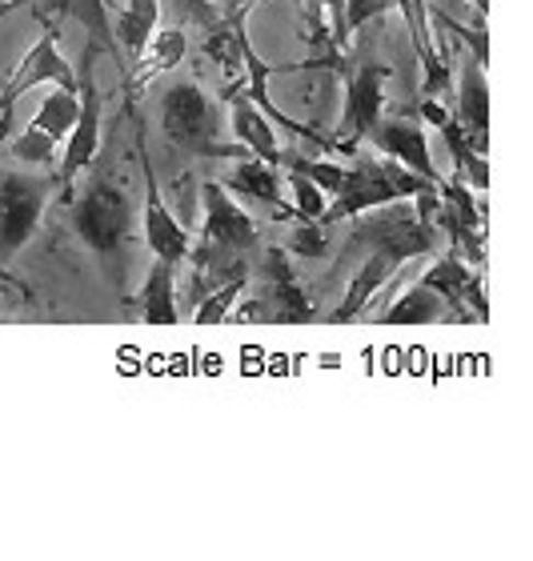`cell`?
Here are the masks:
<instances>
[{
  "label": "cell",
  "mask_w": 533,
  "mask_h": 561,
  "mask_svg": "<svg viewBox=\"0 0 533 561\" xmlns=\"http://www.w3.org/2000/svg\"><path fill=\"white\" fill-rule=\"evenodd\" d=\"M69 221H72V233L81 237V245L121 285L125 249L133 241V233H137V205H133L128 188L121 185V176H113L109 164H97L81 197H69Z\"/></svg>",
  "instance_id": "6da1fadb"
},
{
  "label": "cell",
  "mask_w": 533,
  "mask_h": 561,
  "mask_svg": "<svg viewBox=\"0 0 533 561\" xmlns=\"http://www.w3.org/2000/svg\"><path fill=\"white\" fill-rule=\"evenodd\" d=\"M57 173L53 164H16L0 169V273L21 257L41 229L48 201L57 197Z\"/></svg>",
  "instance_id": "7a4b0ae2"
},
{
  "label": "cell",
  "mask_w": 533,
  "mask_h": 561,
  "mask_svg": "<svg viewBox=\"0 0 533 561\" xmlns=\"http://www.w3.org/2000/svg\"><path fill=\"white\" fill-rule=\"evenodd\" d=\"M253 265H249V285H253V297L245 305H237L241 313H229L237 321H249V325H309L317 321V309L309 301V293L297 285L290 270V253L281 245H265L253 253Z\"/></svg>",
  "instance_id": "3957f363"
},
{
  "label": "cell",
  "mask_w": 533,
  "mask_h": 561,
  "mask_svg": "<svg viewBox=\"0 0 533 561\" xmlns=\"http://www.w3.org/2000/svg\"><path fill=\"white\" fill-rule=\"evenodd\" d=\"M161 129H165V137H169V145L189 152V157H213V161H241V157H253L241 140H237V145L220 140L217 105L205 96V89H201L197 81H181L165 89Z\"/></svg>",
  "instance_id": "277c9868"
},
{
  "label": "cell",
  "mask_w": 533,
  "mask_h": 561,
  "mask_svg": "<svg viewBox=\"0 0 533 561\" xmlns=\"http://www.w3.org/2000/svg\"><path fill=\"white\" fill-rule=\"evenodd\" d=\"M426 188H433V185H429L426 176L413 173V169H406V164L389 161V157H358V161L349 164L345 188L333 197V205H325L321 225L333 229V225L353 221V217L377 209V205L418 197Z\"/></svg>",
  "instance_id": "5b68a950"
},
{
  "label": "cell",
  "mask_w": 533,
  "mask_h": 561,
  "mask_svg": "<svg viewBox=\"0 0 533 561\" xmlns=\"http://www.w3.org/2000/svg\"><path fill=\"white\" fill-rule=\"evenodd\" d=\"M97 53L101 48L93 41H84V57L77 65V96H81V113H77V125L65 137V149L57 152V185L60 197H72V185L77 176L89 173V164L97 161V149H101V89H97Z\"/></svg>",
  "instance_id": "8992f818"
},
{
  "label": "cell",
  "mask_w": 533,
  "mask_h": 561,
  "mask_svg": "<svg viewBox=\"0 0 533 561\" xmlns=\"http://www.w3.org/2000/svg\"><path fill=\"white\" fill-rule=\"evenodd\" d=\"M385 81H389V69L377 60H365L349 72L345 113H341V129L333 137V152L358 157L361 140H370L373 125L385 117Z\"/></svg>",
  "instance_id": "52a82bcc"
},
{
  "label": "cell",
  "mask_w": 533,
  "mask_h": 561,
  "mask_svg": "<svg viewBox=\"0 0 533 561\" xmlns=\"http://www.w3.org/2000/svg\"><path fill=\"white\" fill-rule=\"evenodd\" d=\"M77 113H81L77 89H60L57 84V89L45 96V105H41V113L33 117V125L12 140L9 157L16 164H53L60 145H65V137H69L72 125H77Z\"/></svg>",
  "instance_id": "ba28073f"
},
{
  "label": "cell",
  "mask_w": 533,
  "mask_h": 561,
  "mask_svg": "<svg viewBox=\"0 0 533 561\" xmlns=\"http://www.w3.org/2000/svg\"><path fill=\"white\" fill-rule=\"evenodd\" d=\"M201 209H205V221H201L197 241L237 249V253H257L261 249V229H257L253 213L245 209L220 181H205L201 185Z\"/></svg>",
  "instance_id": "9c48e42d"
},
{
  "label": "cell",
  "mask_w": 533,
  "mask_h": 561,
  "mask_svg": "<svg viewBox=\"0 0 533 561\" xmlns=\"http://www.w3.org/2000/svg\"><path fill=\"white\" fill-rule=\"evenodd\" d=\"M33 84H60V89H77V69H72L65 53H60V28L53 21H45V36L29 48V57L16 65V72L9 77L4 93H0V117L12 113L16 96H24Z\"/></svg>",
  "instance_id": "30bf717a"
},
{
  "label": "cell",
  "mask_w": 533,
  "mask_h": 561,
  "mask_svg": "<svg viewBox=\"0 0 533 561\" xmlns=\"http://www.w3.org/2000/svg\"><path fill=\"white\" fill-rule=\"evenodd\" d=\"M137 157H140V181H145V209H140V217H145V245L152 249V257H165V261H173V265H181L185 253H189V245H193V237L181 229V221L169 213L161 188H157V176H152V161H149V149H145V129H140V121H137Z\"/></svg>",
  "instance_id": "8fae6325"
},
{
  "label": "cell",
  "mask_w": 533,
  "mask_h": 561,
  "mask_svg": "<svg viewBox=\"0 0 533 561\" xmlns=\"http://www.w3.org/2000/svg\"><path fill=\"white\" fill-rule=\"evenodd\" d=\"M220 185L229 188L233 197H241L245 205H261L273 213V221H297V213L285 197H281V173L277 164L261 161V157H241L229 173L220 176Z\"/></svg>",
  "instance_id": "7c38bea8"
},
{
  "label": "cell",
  "mask_w": 533,
  "mask_h": 561,
  "mask_svg": "<svg viewBox=\"0 0 533 561\" xmlns=\"http://www.w3.org/2000/svg\"><path fill=\"white\" fill-rule=\"evenodd\" d=\"M370 140L382 149V157H389V161L406 164V169H413L418 176H426L429 185H438V164H433V157H429V140L426 133H421V121L418 117H394V121H377L370 133Z\"/></svg>",
  "instance_id": "4fadbf2b"
},
{
  "label": "cell",
  "mask_w": 533,
  "mask_h": 561,
  "mask_svg": "<svg viewBox=\"0 0 533 561\" xmlns=\"http://www.w3.org/2000/svg\"><path fill=\"white\" fill-rule=\"evenodd\" d=\"M24 4H33V9L41 12V21H57V16L77 21L84 28V36H89L101 53H109V57L116 60V72L128 81V65H125V57H121V45H116V36H113V21H109L105 0H24Z\"/></svg>",
  "instance_id": "5bb4252c"
},
{
  "label": "cell",
  "mask_w": 533,
  "mask_h": 561,
  "mask_svg": "<svg viewBox=\"0 0 533 561\" xmlns=\"http://www.w3.org/2000/svg\"><path fill=\"white\" fill-rule=\"evenodd\" d=\"M128 317H137L145 325H177L181 309H177V265L173 261L157 257L152 261L149 277L140 285L137 297H125Z\"/></svg>",
  "instance_id": "9a60e30c"
},
{
  "label": "cell",
  "mask_w": 533,
  "mask_h": 561,
  "mask_svg": "<svg viewBox=\"0 0 533 561\" xmlns=\"http://www.w3.org/2000/svg\"><path fill=\"white\" fill-rule=\"evenodd\" d=\"M477 152H489V84H486V60L465 57L462 81H457V113Z\"/></svg>",
  "instance_id": "2e32d148"
},
{
  "label": "cell",
  "mask_w": 533,
  "mask_h": 561,
  "mask_svg": "<svg viewBox=\"0 0 533 561\" xmlns=\"http://www.w3.org/2000/svg\"><path fill=\"white\" fill-rule=\"evenodd\" d=\"M225 101H229V125H233V133H237V140H241L253 157H261V161L277 164V169H281V157H285V149H281L273 121H269L265 113H261V108H257L253 101H249V96H241V93H225Z\"/></svg>",
  "instance_id": "e0dca14e"
},
{
  "label": "cell",
  "mask_w": 533,
  "mask_h": 561,
  "mask_svg": "<svg viewBox=\"0 0 533 561\" xmlns=\"http://www.w3.org/2000/svg\"><path fill=\"white\" fill-rule=\"evenodd\" d=\"M185 48H189L185 24H173V28H161V24H157V33L149 36V45L140 48L137 72H128L125 93L133 96L140 89V84H149L152 77H157V72L181 65V60H185Z\"/></svg>",
  "instance_id": "ac0fdd59"
},
{
  "label": "cell",
  "mask_w": 533,
  "mask_h": 561,
  "mask_svg": "<svg viewBox=\"0 0 533 561\" xmlns=\"http://www.w3.org/2000/svg\"><path fill=\"white\" fill-rule=\"evenodd\" d=\"M157 24H161V0H128L113 21V36L121 53L128 60H137L140 48L149 45V36L157 33Z\"/></svg>",
  "instance_id": "d6986e66"
},
{
  "label": "cell",
  "mask_w": 533,
  "mask_h": 561,
  "mask_svg": "<svg viewBox=\"0 0 533 561\" xmlns=\"http://www.w3.org/2000/svg\"><path fill=\"white\" fill-rule=\"evenodd\" d=\"M438 321H445V301L429 289L426 280H413V285L377 317V325H438Z\"/></svg>",
  "instance_id": "ffe728a7"
},
{
  "label": "cell",
  "mask_w": 533,
  "mask_h": 561,
  "mask_svg": "<svg viewBox=\"0 0 533 561\" xmlns=\"http://www.w3.org/2000/svg\"><path fill=\"white\" fill-rule=\"evenodd\" d=\"M245 289H249V273H241V277H229L225 285L209 289L197 301V313H193V321H197V325H217V321H229V309H237V301H241Z\"/></svg>",
  "instance_id": "44dd1931"
},
{
  "label": "cell",
  "mask_w": 533,
  "mask_h": 561,
  "mask_svg": "<svg viewBox=\"0 0 533 561\" xmlns=\"http://www.w3.org/2000/svg\"><path fill=\"white\" fill-rule=\"evenodd\" d=\"M281 164L290 169V173H302L309 176L317 188H321L325 197H337L341 188H345V173H349V164H337V161H321V157H281Z\"/></svg>",
  "instance_id": "7402d4cb"
},
{
  "label": "cell",
  "mask_w": 533,
  "mask_h": 561,
  "mask_svg": "<svg viewBox=\"0 0 533 561\" xmlns=\"http://www.w3.org/2000/svg\"><path fill=\"white\" fill-rule=\"evenodd\" d=\"M329 249H333V241H329V225L297 221L285 253H293V257H329Z\"/></svg>",
  "instance_id": "603a6c76"
},
{
  "label": "cell",
  "mask_w": 533,
  "mask_h": 561,
  "mask_svg": "<svg viewBox=\"0 0 533 561\" xmlns=\"http://www.w3.org/2000/svg\"><path fill=\"white\" fill-rule=\"evenodd\" d=\"M285 181H290V188H293L290 205H293V213H297V221H321L325 205H329L321 188H317L314 181H309V176H302V173H290Z\"/></svg>",
  "instance_id": "cb8c5ba5"
},
{
  "label": "cell",
  "mask_w": 533,
  "mask_h": 561,
  "mask_svg": "<svg viewBox=\"0 0 533 561\" xmlns=\"http://www.w3.org/2000/svg\"><path fill=\"white\" fill-rule=\"evenodd\" d=\"M165 9H173V16L181 24H197V28H205V33L220 21L209 0H161V12Z\"/></svg>",
  "instance_id": "d4e9b609"
},
{
  "label": "cell",
  "mask_w": 533,
  "mask_h": 561,
  "mask_svg": "<svg viewBox=\"0 0 533 561\" xmlns=\"http://www.w3.org/2000/svg\"><path fill=\"white\" fill-rule=\"evenodd\" d=\"M397 0H345V28L349 36L361 33L370 21H377V16H385V12H394Z\"/></svg>",
  "instance_id": "484cf974"
},
{
  "label": "cell",
  "mask_w": 533,
  "mask_h": 561,
  "mask_svg": "<svg viewBox=\"0 0 533 561\" xmlns=\"http://www.w3.org/2000/svg\"><path fill=\"white\" fill-rule=\"evenodd\" d=\"M474 9H477V16H486V12H489V0H474Z\"/></svg>",
  "instance_id": "4316f807"
},
{
  "label": "cell",
  "mask_w": 533,
  "mask_h": 561,
  "mask_svg": "<svg viewBox=\"0 0 533 561\" xmlns=\"http://www.w3.org/2000/svg\"><path fill=\"white\" fill-rule=\"evenodd\" d=\"M0 12H4V0H0Z\"/></svg>",
  "instance_id": "83f0119b"
},
{
  "label": "cell",
  "mask_w": 533,
  "mask_h": 561,
  "mask_svg": "<svg viewBox=\"0 0 533 561\" xmlns=\"http://www.w3.org/2000/svg\"><path fill=\"white\" fill-rule=\"evenodd\" d=\"M0 277H4V273H0Z\"/></svg>",
  "instance_id": "f1b7e54d"
}]
</instances>
